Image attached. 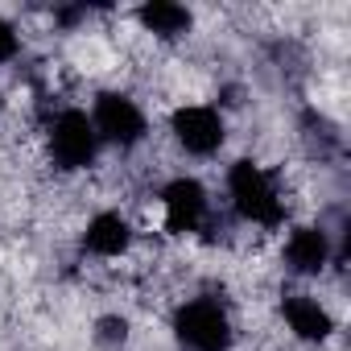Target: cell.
I'll list each match as a JSON object with an SVG mask.
<instances>
[{"mask_svg":"<svg viewBox=\"0 0 351 351\" xmlns=\"http://www.w3.org/2000/svg\"><path fill=\"white\" fill-rule=\"evenodd\" d=\"M228 199H232V211L244 219V223H256V228H281L285 223V199H281V186L277 178L261 165V161H236L228 169Z\"/></svg>","mask_w":351,"mask_h":351,"instance_id":"obj_1","label":"cell"},{"mask_svg":"<svg viewBox=\"0 0 351 351\" xmlns=\"http://www.w3.org/2000/svg\"><path fill=\"white\" fill-rule=\"evenodd\" d=\"M173 339L182 351H232V314L215 293H199L173 310Z\"/></svg>","mask_w":351,"mask_h":351,"instance_id":"obj_2","label":"cell"},{"mask_svg":"<svg viewBox=\"0 0 351 351\" xmlns=\"http://www.w3.org/2000/svg\"><path fill=\"white\" fill-rule=\"evenodd\" d=\"M46 153H50V165L62 173L91 169L99 157V136H95L91 116L83 108H62L46 128Z\"/></svg>","mask_w":351,"mask_h":351,"instance_id":"obj_3","label":"cell"},{"mask_svg":"<svg viewBox=\"0 0 351 351\" xmlns=\"http://www.w3.org/2000/svg\"><path fill=\"white\" fill-rule=\"evenodd\" d=\"M91 124H95V136L99 145H112V149H136L149 132V120L141 112V104L124 91H104L95 95L91 104Z\"/></svg>","mask_w":351,"mask_h":351,"instance_id":"obj_4","label":"cell"},{"mask_svg":"<svg viewBox=\"0 0 351 351\" xmlns=\"http://www.w3.org/2000/svg\"><path fill=\"white\" fill-rule=\"evenodd\" d=\"M169 132L178 141V149H186L191 157H211V153H219L228 124L215 104H182L169 116Z\"/></svg>","mask_w":351,"mask_h":351,"instance_id":"obj_5","label":"cell"},{"mask_svg":"<svg viewBox=\"0 0 351 351\" xmlns=\"http://www.w3.org/2000/svg\"><path fill=\"white\" fill-rule=\"evenodd\" d=\"M161 211H165V232L173 236H199L211 219V195L199 178H173L161 191Z\"/></svg>","mask_w":351,"mask_h":351,"instance_id":"obj_6","label":"cell"},{"mask_svg":"<svg viewBox=\"0 0 351 351\" xmlns=\"http://www.w3.org/2000/svg\"><path fill=\"white\" fill-rule=\"evenodd\" d=\"M79 248H83L87 256L116 261V256H124V252L132 248V223H128L120 211H99V215L87 219Z\"/></svg>","mask_w":351,"mask_h":351,"instance_id":"obj_7","label":"cell"},{"mask_svg":"<svg viewBox=\"0 0 351 351\" xmlns=\"http://www.w3.org/2000/svg\"><path fill=\"white\" fill-rule=\"evenodd\" d=\"M335 256V244H330V232L322 228H293L289 240H285V269L298 273V277H318Z\"/></svg>","mask_w":351,"mask_h":351,"instance_id":"obj_8","label":"cell"},{"mask_svg":"<svg viewBox=\"0 0 351 351\" xmlns=\"http://www.w3.org/2000/svg\"><path fill=\"white\" fill-rule=\"evenodd\" d=\"M281 318H285V326H289L302 343H326L330 330H335L330 310H326L318 298H310V293H285V298H281Z\"/></svg>","mask_w":351,"mask_h":351,"instance_id":"obj_9","label":"cell"},{"mask_svg":"<svg viewBox=\"0 0 351 351\" xmlns=\"http://www.w3.org/2000/svg\"><path fill=\"white\" fill-rule=\"evenodd\" d=\"M136 21H141L153 38H161V42H178V38L191 34L195 13H191L186 5H173V0H149V5L136 9Z\"/></svg>","mask_w":351,"mask_h":351,"instance_id":"obj_10","label":"cell"},{"mask_svg":"<svg viewBox=\"0 0 351 351\" xmlns=\"http://www.w3.org/2000/svg\"><path fill=\"white\" fill-rule=\"evenodd\" d=\"M95 343H104V347H124V343H128V318L104 314V318L95 322Z\"/></svg>","mask_w":351,"mask_h":351,"instance_id":"obj_11","label":"cell"},{"mask_svg":"<svg viewBox=\"0 0 351 351\" xmlns=\"http://www.w3.org/2000/svg\"><path fill=\"white\" fill-rule=\"evenodd\" d=\"M17 54H21V38H17V29H13L5 17H0V66L13 62Z\"/></svg>","mask_w":351,"mask_h":351,"instance_id":"obj_12","label":"cell"},{"mask_svg":"<svg viewBox=\"0 0 351 351\" xmlns=\"http://www.w3.org/2000/svg\"><path fill=\"white\" fill-rule=\"evenodd\" d=\"M0 116H5V91H0Z\"/></svg>","mask_w":351,"mask_h":351,"instance_id":"obj_13","label":"cell"}]
</instances>
